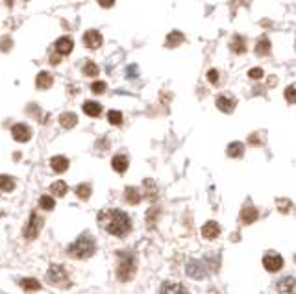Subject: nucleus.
Masks as SVG:
<instances>
[{"instance_id": "obj_40", "label": "nucleus", "mask_w": 296, "mask_h": 294, "mask_svg": "<svg viewBox=\"0 0 296 294\" xmlns=\"http://www.w3.org/2000/svg\"><path fill=\"white\" fill-rule=\"evenodd\" d=\"M59 61H61V56H59V54H52V56H50V63H52V65H57Z\"/></svg>"}, {"instance_id": "obj_39", "label": "nucleus", "mask_w": 296, "mask_h": 294, "mask_svg": "<svg viewBox=\"0 0 296 294\" xmlns=\"http://www.w3.org/2000/svg\"><path fill=\"white\" fill-rule=\"evenodd\" d=\"M98 4L102 8H111L115 4V0H98Z\"/></svg>"}, {"instance_id": "obj_34", "label": "nucleus", "mask_w": 296, "mask_h": 294, "mask_svg": "<svg viewBox=\"0 0 296 294\" xmlns=\"http://www.w3.org/2000/svg\"><path fill=\"white\" fill-rule=\"evenodd\" d=\"M285 98H287V102L289 104H296V87L294 85H289V87L285 89Z\"/></svg>"}, {"instance_id": "obj_25", "label": "nucleus", "mask_w": 296, "mask_h": 294, "mask_svg": "<svg viewBox=\"0 0 296 294\" xmlns=\"http://www.w3.org/2000/svg\"><path fill=\"white\" fill-rule=\"evenodd\" d=\"M13 189H15V180H13L12 176H6V174L0 176V191L10 192Z\"/></svg>"}, {"instance_id": "obj_16", "label": "nucleus", "mask_w": 296, "mask_h": 294, "mask_svg": "<svg viewBox=\"0 0 296 294\" xmlns=\"http://www.w3.org/2000/svg\"><path fill=\"white\" fill-rule=\"evenodd\" d=\"M52 84H54V78H52V74L46 72V70L39 72L37 74V78H35V85H37V89H50Z\"/></svg>"}, {"instance_id": "obj_18", "label": "nucleus", "mask_w": 296, "mask_h": 294, "mask_svg": "<svg viewBox=\"0 0 296 294\" xmlns=\"http://www.w3.org/2000/svg\"><path fill=\"white\" fill-rule=\"evenodd\" d=\"M76 122H78V117H76V113H72V111H65V113L59 115V124H61L63 128H67V130L74 128Z\"/></svg>"}, {"instance_id": "obj_21", "label": "nucleus", "mask_w": 296, "mask_h": 294, "mask_svg": "<svg viewBox=\"0 0 296 294\" xmlns=\"http://www.w3.org/2000/svg\"><path fill=\"white\" fill-rule=\"evenodd\" d=\"M228 156L230 158H243V154H245V144L239 141H235V142H230L228 144Z\"/></svg>"}, {"instance_id": "obj_29", "label": "nucleus", "mask_w": 296, "mask_h": 294, "mask_svg": "<svg viewBox=\"0 0 296 294\" xmlns=\"http://www.w3.org/2000/svg\"><path fill=\"white\" fill-rule=\"evenodd\" d=\"M76 196L80 200H87L91 196V185L89 183H80V185L76 187Z\"/></svg>"}, {"instance_id": "obj_4", "label": "nucleus", "mask_w": 296, "mask_h": 294, "mask_svg": "<svg viewBox=\"0 0 296 294\" xmlns=\"http://www.w3.org/2000/svg\"><path fill=\"white\" fill-rule=\"evenodd\" d=\"M46 281L50 283V285H56V287H61V288L70 287L68 274L61 265H52L48 268V272H46Z\"/></svg>"}, {"instance_id": "obj_20", "label": "nucleus", "mask_w": 296, "mask_h": 294, "mask_svg": "<svg viewBox=\"0 0 296 294\" xmlns=\"http://www.w3.org/2000/svg\"><path fill=\"white\" fill-rule=\"evenodd\" d=\"M183 43V34L182 32H171V34L167 35V41H165V46L167 48H176Z\"/></svg>"}, {"instance_id": "obj_8", "label": "nucleus", "mask_w": 296, "mask_h": 294, "mask_svg": "<svg viewBox=\"0 0 296 294\" xmlns=\"http://www.w3.org/2000/svg\"><path fill=\"white\" fill-rule=\"evenodd\" d=\"M235 106H237V100H235L234 96H228V95H220L216 96V108L224 111V113H234Z\"/></svg>"}, {"instance_id": "obj_17", "label": "nucleus", "mask_w": 296, "mask_h": 294, "mask_svg": "<svg viewBox=\"0 0 296 294\" xmlns=\"http://www.w3.org/2000/svg\"><path fill=\"white\" fill-rule=\"evenodd\" d=\"M82 109H84V113L89 115V117H100V113H102V106H100L98 102H95V100H87V102H84Z\"/></svg>"}, {"instance_id": "obj_13", "label": "nucleus", "mask_w": 296, "mask_h": 294, "mask_svg": "<svg viewBox=\"0 0 296 294\" xmlns=\"http://www.w3.org/2000/svg\"><path fill=\"white\" fill-rule=\"evenodd\" d=\"M278 290L281 294H294L296 292V277H283V279H279Z\"/></svg>"}, {"instance_id": "obj_23", "label": "nucleus", "mask_w": 296, "mask_h": 294, "mask_svg": "<svg viewBox=\"0 0 296 294\" xmlns=\"http://www.w3.org/2000/svg\"><path fill=\"white\" fill-rule=\"evenodd\" d=\"M230 48L235 52V54H243L246 50V41L245 37H241V35H235L232 43H230Z\"/></svg>"}, {"instance_id": "obj_27", "label": "nucleus", "mask_w": 296, "mask_h": 294, "mask_svg": "<svg viewBox=\"0 0 296 294\" xmlns=\"http://www.w3.org/2000/svg\"><path fill=\"white\" fill-rule=\"evenodd\" d=\"M21 287L24 290H30V292H34V290H39L41 288V283L34 277H26V279H21Z\"/></svg>"}, {"instance_id": "obj_26", "label": "nucleus", "mask_w": 296, "mask_h": 294, "mask_svg": "<svg viewBox=\"0 0 296 294\" xmlns=\"http://www.w3.org/2000/svg\"><path fill=\"white\" fill-rule=\"evenodd\" d=\"M268 52H270V41L267 37H261L256 45V54L257 56H267Z\"/></svg>"}, {"instance_id": "obj_28", "label": "nucleus", "mask_w": 296, "mask_h": 294, "mask_svg": "<svg viewBox=\"0 0 296 294\" xmlns=\"http://www.w3.org/2000/svg\"><path fill=\"white\" fill-rule=\"evenodd\" d=\"M98 72H100V68L95 61H86L84 65V74H86L87 78H97Z\"/></svg>"}, {"instance_id": "obj_11", "label": "nucleus", "mask_w": 296, "mask_h": 294, "mask_svg": "<svg viewBox=\"0 0 296 294\" xmlns=\"http://www.w3.org/2000/svg\"><path fill=\"white\" fill-rule=\"evenodd\" d=\"M218 235H220V226H218L215 220L205 222L204 226H202V237L207 239V241H213V239H216Z\"/></svg>"}, {"instance_id": "obj_10", "label": "nucleus", "mask_w": 296, "mask_h": 294, "mask_svg": "<svg viewBox=\"0 0 296 294\" xmlns=\"http://www.w3.org/2000/svg\"><path fill=\"white\" fill-rule=\"evenodd\" d=\"M12 135L17 142H26L32 137V130L26 124H15L12 128Z\"/></svg>"}, {"instance_id": "obj_15", "label": "nucleus", "mask_w": 296, "mask_h": 294, "mask_svg": "<svg viewBox=\"0 0 296 294\" xmlns=\"http://www.w3.org/2000/svg\"><path fill=\"white\" fill-rule=\"evenodd\" d=\"M128 165H130V161H128V158H126L124 154H119V156H115V158L111 159V167H113L115 172H119V174H124L126 169H128Z\"/></svg>"}, {"instance_id": "obj_5", "label": "nucleus", "mask_w": 296, "mask_h": 294, "mask_svg": "<svg viewBox=\"0 0 296 294\" xmlns=\"http://www.w3.org/2000/svg\"><path fill=\"white\" fill-rule=\"evenodd\" d=\"M41 228H43V218L34 211V213L30 215V220H28V224H26V228H24V237L28 239V241H34V239L39 235Z\"/></svg>"}, {"instance_id": "obj_36", "label": "nucleus", "mask_w": 296, "mask_h": 294, "mask_svg": "<svg viewBox=\"0 0 296 294\" xmlns=\"http://www.w3.org/2000/svg\"><path fill=\"white\" fill-rule=\"evenodd\" d=\"M207 80H209V82H211L213 85L218 84V70H215V68H211L209 72H207Z\"/></svg>"}, {"instance_id": "obj_22", "label": "nucleus", "mask_w": 296, "mask_h": 294, "mask_svg": "<svg viewBox=\"0 0 296 294\" xmlns=\"http://www.w3.org/2000/svg\"><path fill=\"white\" fill-rule=\"evenodd\" d=\"M257 218V209L256 207H245L241 211V222L243 224H252Z\"/></svg>"}, {"instance_id": "obj_12", "label": "nucleus", "mask_w": 296, "mask_h": 294, "mask_svg": "<svg viewBox=\"0 0 296 294\" xmlns=\"http://www.w3.org/2000/svg\"><path fill=\"white\" fill-rule=\"evenodd\" d=\"M161 294H189L187 288L183 287L182 283L167 281L161 285Z\"/></svg>"}, {"instance_id": "obj_30", "label": "nucleus", "mask_w": 296, "mask_h": 294, "mask_svg": "<svg viewBox=\"0 0 296 294\" xmlns=\"http://www.w3.org/2000/svg\"><path fill=\"white\" fill-rule=\"evenodd\" d=\"M39 205L43 207V209H46V211H52L54 209V205H56V200L52 198V196H41L39 198Z\"/></svg>"}, {"instance_id": "obj_35", "label": "nucleus", "mask_w": 296, "mask_h": 294, "mask_svg": "<svg viewBox=\"0 0 296 294\" xmlns=\"http://www.w3.org/2000/svg\"><path fill=\"white\" fill-rule=\"evenodd\" d=\"M278 209L281 211V213H287V211L290 209V202H289V200L279 198V200H278Z\"/></svg>"}, {"instance_id": "obj_2", "label": "nucleus", "mask_w": 296, "mask_h": 294, "mask_svg": "<svg viewBox=\"0 0 296 294\" xmlns=\"http://www.w3.org/2000/svg\"><path fill=\"white\" fill-rule=\"evenodd\" d=\"M95 250H97L95 237L89 235V233H82L80 237L68 246V254L76 257V259H89L95 254Z\"/></svg>"}, {"instance_id": "obj_37", "label": "nucleus", "mask_w": 296, "mask_h": 294, "mask_svg": "<svg viewBox=\"0 0 296 294\" xmlns=\"http://www.w3.org/2000/svg\"><path fill=\"white\" fill-rule=\"evenodd\" d=\"M248 76H250L252 80H259V78H263V68H252L250 72H248Z\"/></svg>"}, {"instance_id": "obj_7", "label": "nucleus", "mask_w": 296, "mask_h": 294, "mask_svg": "<svg viewBox=\"0 0 296 294\" xmlns=\"http://www.w3.org/2000/svg\"><path fill=\"white\" fill-rule=\"evenodd\" d=\"M84 45L89 48V50H97L102 46V34L98 30H87L84 34Z\"/></svg>"}, {"instance_id": "obj_32", "label": "nucleus", "mask_w": 296, "mask_h": 294, "mask_svg": "<svg viewBox=\"0 0 296 294\" xmlns=\"http://www.w3.org/2000/svg\"><path fill=\"white\" fill-rule=\"evenodd\" d=\"M106 89H108L106 82H93V84H91V91L95 93V95H104V93H106Z\"/></svg>"}, {"instance_id": "obj_41", "label": "nucleus", "mask_w": 296, "mask_h": 294, "mask_svg": "<svg viewBox=\"0 0 296 294\" xmlns=\"http://www.w3.org/2000/svg\"><path fill=\"white\" fill-rule=\"evenodd\" d=\"M294 263H296V255H294Z\"/></svg>"}, {"instance_id": "obj_1", "label": "nucleus", "mask_w": 296, "mask_h": 294, "mask_svg": "<svg viewBox=\"0 0 296 294\" xmlns=\"http://www.w3.org/2000/svg\"><path fill=\"white\" fill-rule=\"evenodd\" d=\"M98 226L106 230L109 235L126 237L131 232V220L124 211L120 209H104L98 213Z\"/></svg>"}, {"instance_id": "obj_6", "label": "nucleus", "mask_w": 296, "mask_h": 294, "mask_svg": "<svg viewBox=\"0 0 296 294\" xmlns=\"http://www.w3.org/2000/svg\"><path fill=\"white\" fill-rule=\"evenodd\" d=\"M263 266H265V270L268 272H279L281 270V266H283V257L276 252H268L265 254L263 257Z\"/></svg>"}, {"instance_id": "obj_19", "label": "nucleus", "mask_w": 296, "mask_h": 294, "mask_svg": "<svg viewBox=\"0 0 296 294\" xmlns=\"http://www.w3.org/2000/svg\"><path fill=\"white\" fill-rule=\"evenodd\" d=\"M124 200L131 205L139 204V202H141V192H139V189H137V187H126Z\"/></svg>"}, {"instance_id": "obj_14", "label": "nucleus", "mask_w": 296, "mask_h": 294, "mask_svg": "<svg viewBox=\"0 0 296 294\" xmlns=\"http://www.w3.org/2000/svg\"><path fill=\"white\" fill-rule=\"evenodd\" d=\"M50 167L54 172L61 174V172H65V170L68 169V159L65 158V156H54V158L50 159Z\"/></svg>"}, {"instance_id": "obj_33", "label": "nucleus", "mask_w": 296, "mask_h": 294, "mask_svg": "<svg viewBox=\"0 0 296 294\" xmlns=\"http://www.w3.org/2000/svg\"><path fill=\"white\" fill-rule=\"evenodd\" d=\"M144 189H146V192H144V196H148V198H156V187H154V181L152 180H146L144 181Z\"/></svg>"}, {"instance_id": "obj_9", "label": "nucleus", "mask_w": 296, "mask_h": 294, "mask_svg": "<svg viewBox=\"0 0 296 294\" xmlns=\"http://www.w3.org/2000/svg\"><path fill=\"white\" fill-rule=\"evenodd\" d=\"M54 48H56V54H59V56H67V54L72 52L74 41L70 39V37H67V35H63V37H59V39L56 41Z\"/></svg>"}, {"instance_id": "obj_31", "label": "nucleus", "mask_w": 296, "mask_h": 294, "mask_svg": "<svg viewBox=\"0 0 296 294\" xmlns=\"http://www.w3.org/2000/svg\"><path fill=\"white\" fill-rule=\"evenodd\" d=\"M108 120H109V124L120 126V124H122V113H120V111H115V109H111V111L108 113Z\"/></svg>"}, {"instance_id": "obj_24", "label": "nucleus", "mask_w": 296, "mask_h": 294, "mask_svg": "<svg viewBox=\"0 0 296 294\" xmlns=\"http://www.w3.org/2000/svg\"><path fill=\"white\" fill-rule=\"evenodd\" d=\"M50 191L54 196H57V198H61V196H65L68 191V187L65 181H56V183H52L50 185Z\"/></svg>"}, {"instance_id": "obj_38", "label": "nucleus", "mask_w": 296, "mask_h": 294, "mask_svg": "<svg viewBox=\"0 0 296 294\" xmlns=\"http://www.w3.org/2000/svg\"><path fill=\"white\" fill-rule=\"evenodd\" d=\"M13 43H12V39H10V37H4V39H2V43H0V46H2V50L4 52H8L10 50V46H12Z\"/></svg>"}, {"instance_id": "obj_3", "label": "nucleus", "mask_w": 296, "mask_h": 294, "mask_svg": "<svg viewBox=\"0 0 296 294\" xmlns=\"http://www.w3.org/2000/svg\"><path fill=\"white\" fill-rule=\"evenodd\" d=\"M137 263L135 255L130 252H119V265H117V277L120 281H130L135 274Z\"/></svg>"}]
</instances>
